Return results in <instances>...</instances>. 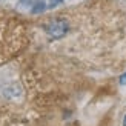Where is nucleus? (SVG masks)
I'll use <instances>...</instances> for the list:
<instances>
[{
    "instance_id": "nucleus-1",
    "label": "nucleus",
    "mask_w": 126,
    "mask_h": 126,
    "mask_svg": "<svg viewBox=\"0 0 126 126\" xmlns=\"http://www.w3.org/2000/svg\"><path fill=\"white\" fill-rule=\"evenodd\" d=\"M48 32L51 34L52 37H60L66 32V23L62 22V20H57V22H52L51 25L48 26Z\"/></svg>"
},
{
    "instance_id": "nucleus-2",
    "label": "nucleus",
    "mask_w": 126,
    "mask_h": 126,
    "mask_svg": "<svg viewBox=\"0 0 126 126\" xmlns=\"http://www.w3.org/2000/svg\"><path fill=\"white\" fill-rule=\"evenodd\" d=\"M60 2H63V0H49V2H48V6H54V5H57V3H60Z\"/></svg>"
},
{
    "instance_id": "nucleus-3",
    "label": "nucleus",
    "mask_w": 126,
    "mask_h": 126,
    "mask_svg": "<svg viewBox=\"0 0 126 126\" xmlns=\"http://www.w3.org/2000/svg\"><path fill=\"white\" fill-rule=\"evenodd\" d=\"M125 126H126V117H125Z\"/></svg>"
}]
</instances>
